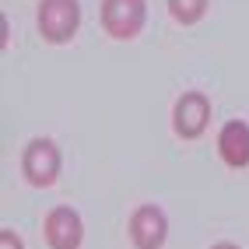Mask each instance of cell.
<instances>
[{"label": "cell", "instance_id": "obj_3", "mask_svg": "<svg viewBox=\"0 0 249 249\" xmlns=\"http://www.w3.org/2000/svg\"><path fill=\"white\" fill-rule=\"evenodd\" d=\"M25 176L28 182H36V186H49L56 176H60V151H56V144L53 141H32L25 147Z\"/></svg>", "mask_w": 249, "mask_h": 249}, {"label": "cell", "instance_id": "obj_9", "mask_svg": "<svg viewBox=\"0 0 249 249\" xmlns=\"http://www.w3.org/2000/svg\"><path fill=\"white\" fill-rule=\"evenodd\" d=\"M0 249H21V239L14 235L11 228H4V231H0Z\"/></svg>", "mask_w": 249, "mask_h": 249}, {"label": "cell", "instance_id": "obj_7", "mask_svg": "<svg viewBox=\"0 0 249 249\" xmlns=\"http://www.w3.org/2000/svg\"><path fill=\"white\" fill-rule=\"evenodd\" d=\"M218 151L221 158L231 165V169H242V165H249V126L242 120H231L221 126L218 134Z\"/></svg>", "mask_w": 249, "mask_h": 249}, {"label": "cell", "instance_id": "obj_8", "mask_svg": "<svg viewBox=\"0 0 249 249\" xmlns=\"http://www.w3.org/2000/svg\"><path fill=\"white\" fill-rule=\"evenodd\" d=\"M169 7H172V14H176L182 25H193L196 18H204L207 0H169Z\"/></svg>", "mask_w": 249, "mask_h": 249}, {"label": "cell", "instance_id": "obj_5", "mask_svg": "<svg viewBox=\"0 0 249 249\" xmlns=\"http://www.w3.org/2000/svg\"><path fill=\"white\" fill-rule=\"evenodd\" d=\"M211 123V102L200 91H186L176 102V130L182 137H200Z\"/></svg>", "mask_w": 249, "mask_h": 249}, {"label": "cell", "instance_id": "obj_4", "mask_svg": "<svg viewBox=\"0 0 249 249\" xmlns=\"http://www.w3.org/2000/svg\"><path fill=\"white\" fill-rule=\"evenodd\" d=\"M81 235H85V225H81L74 207L49 211V218H46V242L53 249H77Z\"/></svg>", "mask_w": 249, "mask_h": 249}, {"label": "cell", "instance_id": "obj_6", "mask_svg": "<svg viewBox=\"0 0 249 249\" xmlns=\"http://www.w3.org/2000/svg\"><path fill=\"white\" fill-rule=\"evenodd\" d=\"M165 228L169 225H165L161 207L144 204V207L134 211V218H130V239H134L141 249H158L161 239H165Z\"/></svg>", "mask_w": 249, "mask_h": 249}, {"label": "cell", "instance_id": "obj_10", "mask_svg": "<svg viewBox=\"0 0 249 249\" xmlns=\"http://www.w3.org/2000/svg\"><path fill=\"white\" fill-rule=\"evenodd\" d=\"M214 249H239V246H231V242H221V246H214Z\"/></svg>", "mask_w": 249, "mask_h": 249}, {"label": "cell", "instance_id": "obj_2", "mask_svg": "<svg viewBox=\"0 0 249 249\" xmlns=\"http://www.w3.org/2000/svg\"><path fill=\"white\" fill-rule=\"evenodd\" d=\"M144 0H102V25L112 39H134L144 28Z\"/></svg>", "mask_w": 249, "mask_h": 249}, {"label": "cell", "instance_id": "obj_1", "mask_svg": "<svg viewBox=\"0 0 249 249\" xmlns=\"http://www.w3.org/2000/svg\"><path fill=\"white\" fill-rule=\"evenodd\" d=\"M81 25L77 0H42L39 4V32L49 42H67Z\"/></svg>", "mask_w": 249, "mask_h": 249}]
</instances>
